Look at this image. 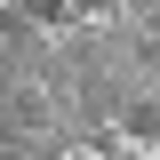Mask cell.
Returning a JSON list of instances; mask_svg holds the SVG:
<instances>
[{"instance_id":"7a4b0ae2","label":"cell","mask_w":160,"mask_h":160,"mask_svg":"<svg viewBox=\"0 0 160 160\" xmlns=\"http://www.w3.org/2000/svg\"><path fill=\"white\" fill-rule=\"evenodd\" d=\"M32 16H40V24H72V16H80V0H40Z\"/></svg>"},{"instance_id":"6da1fadb","label":"cell","mask_w":160,"mask_h":160,"mask_svg":"<svg viewBox=\"0 0 160 160\" xmlns=\"http://www.w3.org/2000/svg\"><path fill=\"white\" fill-rule=\"evenodd\" d=\"M112 120L128 128V136H160V104H152V96H120V112H112Z\"/></svg>"},{"instance_id":"3957f363","label":"cell","mask_w":160,"mask_h":160,"mask_svg":"<svg viewBox=\"0 0 160 160\" xmlns=\"http://www.w3.org/2000/svg\"><path fill=\"white\" fill-rule=\"evenodd\" d=\"M112 8H144V0H112Z\"/></svg>"}]
</instances>
